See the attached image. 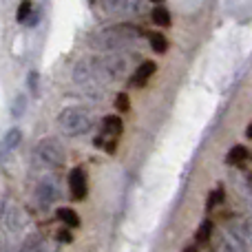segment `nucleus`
Segmentation results:
<instances>
[{"instance_id": "f257e3e1", "label": "nucleus", "mask_w": 252, "mask_h": 252, "mask_svg": "<svg viewBox=\"0 0 252 252\" xmlns=\"http://www.w3.org/2000/svg\"><path fill=\"white\" fill-rule=\"evenodd\" d=\"M126 71L124 58H104V60H84L75 66L73 80L84 89L106 87L111 80L120 78Z\"/></svg>"}, {"instance_id": "f03ea898", "label": "nucleus", "mask_w": 252, "mask_h": 252, "mask_svg": "<svg viewBox=\"0 0 252 252\" xmlns=\"http://www.w3.org/2000/svg\"><path fill=\"white\" fill-rule=\"evenodd\" d=\"M139 35H142V29L135 25H111L106 29H97L89 38V44L93 49H100V51H113V49L135 42Z\"/></svg>"}, {"instance_id": "7ed1b4c3", "label": "nucleus", "mask_w": 252, "mask_h": 252, "mask_svg": "<svg viewBox=\"0 0 252 252\" xmlns=\"http://www.w3.org/2000/svg\"><path fill=\"white\" fill-rule=\"evenodd\" d=\"M58 126L64 135L69 137H78L93 128V115L91 111L82 109V106H66L60 115H58Z\"/></svg>"}, {"instance_id": "20e7f679", "label": "nucleus", "mask_w": 252, "mask_h": 252, "mask_svg": "<svg viewBox=\"0 0 252 252\" xmlns=\"http://www.w3.org/2000/svg\"><path fill=\"white\" fill-rule=\"evenodd\" d=\"M66 157H64V148L58 139H42V142L35 144L33 148V164L38 168H44V170H60L64 166Z\"/></svg>"}, {"instance_id": "39448f33", "label": "nucleus", "mask_w": 252, "mask_h": 252, "mask_svg": "<svg viewBox=\"0 0 252 252\" xmlns=\"http://www.w3.org/2000/svg\"><path fill=\"white\" fill-rule=\"evenodd\" d=\"M213 241V252H246L244 241L237 237V232L232 228H226V230H219L215 235Z\"/></svg>"}, {"instance_id": "423d86ee", "label": "nucleus", "mask_w": 252, "mask_h": 252, "mask_svg": "<svg viewBox=\"0 0 252 252\" xmlns=\"http://www.w3.org/2000/svg\"><path fill=\"white\" fill-rule=\"evenodd\" d=\"M0 223L7 232H18L22 226V217H20V208L16 206V201L4 199L0 204Z\"/></svg>"}, {"instance_id": "0eeeda50", "label": "nucleus", "mask_w": 252, "mask_h": 252, "mask_svg": "<svg viewBox=\"0 0 252 252\" xmlns=\"http://www.w3.org/2000/svg\"><path fill=\"white\" fill-rule=\"evenodd\" d=\"M58 197H60V188H58V184L53 182V179H42L40 186H38V190H35V199H38L40 208H49Z\"/></svg>"}, {"instance_id": "6e6552de", "label": "nucleus", "mask_w": 252, "mask_h": 252, "mask_svg": "<svg viewBox=\"0 0 252 252\" xmlns=\"http://www.w3.org/2000/svg\"><path fill=\"white\" fill-rule=\"evenodd\" d=\"M69 190L73 199H84L89 192V179L82 168H73L69 173Z\"/></svg>"}, {"instance_id": "1a4fd4ad", "label": "nucleus", "mask_w": 252, "mask_h": 252, "mask_svg": "<svg viewBox=\"0 0 252 252\" xmlns=\"http://www.w3.org/2000/svg\"><path fill=\"white\" fill-rule=\"evenodd\" d=\"M155 71H157L155 62H142V64L135 69L133 78H130V87H144V84L155 75Z\"/></svg>"}, {"instance_id": "9d476101", "label": "nucleus", "mask_w": 252, "mask_h": 252, "mask_svg": "<svg viewBox=\"0 0 252 252\" xmlns=\"http://www.w3.org/2000/svg\"><path fill=\"white\" fill-rule=\"evenodd\" d=\"M142 0H106V7L115 13H137Z\"/></svg>"}, {"instance_id": "9b49d317", "label": "nucleus", "mask_w": 252, "mask_h": 252, "mask_svg": "<svg viewBox=\"0 0 252 252\" xmlns=\"http://www.w3.org/2000/svg\"><path fill=\"white\" fill-rule=\"evenodd\" d=\"M124 130V124L122 120L118 118V115H106L104 120H102V133L104 135H111V137H120Z\"/></svg>"}, {"instance_id": "f8f14e48", "label": "nucleus", "mask_w": 252, "mask_h": 252, "mask_svg": "<svg viewBox=\"0 0 252 252\" xmlns=\"http://www.w3.org/2000/svg\"><path fill=\"white\" fill-rule=\"evenodd\" d=\"M250 159V151L246 146H232L230 151H228V155H226V161L230 166H241V164H246V161Z\"/></svg>"}, {"instance_id": "ddd939ff", "label": "nucleus", "mask_w": 252, "mask_h": 252, "mask_svg": "<svg viewBox=\"0 0 252 252\" xmlns=\"http://www.w3.org/2000/svg\"><path fill=\"white\" fill-rule=\"evenodd\" d=\"M213 235H215V223L210 221V219H206V221L199 223V228H197V232H195V244H197V246L210 244Z\"/></svg>"}, {"instance_id": "4468645a", "label": "nucleus", "mask_w": 252, "mask_h": 252, "mask_svg": "<svg viewBox=\"0 0 252 252\" xmlns=\"http://www.w3.org/2000/svg\"><path fill=\"white\" fill-rule=\"evenodd\" d=\"M232 230H235L237 237L244 241V246H252V217L239 219V223H237Z\"/></svg>"}, {"instance_id": "2eb2a0df", "label": "nucleus", "mask_w": 252, "mask_h": 252, "mask_svg": "<svg viewBox=\"0 0 252 252\" xmlns=\"http://www.w3.org/2000/svg\"><path fill=\"white\" fill-rule=\"evenodd\" d=\"M56 215L66 228H71V230H73V228H80V215L75 213L73 208H58Z\"/></svg>"}, {"instance_id": "dca6fc26", "label": "nucleus", "mask_w": 252, "mask_h": 252, "mask_svg": "<svg viewBox=\"0 0 252 252\" xmlns=\"http://www.w3.org/2000/svg\"><path fill=\"white\" fill-rule=\"evenodd\" d=\"M93 144H95L97 148H102V151H106L109 155H113L115 148H118V137H111V135H104V133H102V135H97Z\"/></svg>"}, {"instance_id": "f3484780", "label": "nucleus", "mask_w": 252, "mask_h": 252, "mask_svg": "<svg viewBox=\"0 0 252 252\" xmlns=\"http://www.w3.org/2000/svg\"><path fill=\"white\" fill-rule=\"evenodd\" d=\"M223 201H226V192H223V188H215V190H210V195H208L206 210H217L219 206H223Z\"/></svg>"}, {"instance_id": "a211bd4d", "label": "nucleus", "mask_w": 252, "mask_h": 252, "mask_svg": "<svg viewBox=\"0 0 252 252\" xmlns=\"http://www.w3.org/2000/svg\"><path fill=\"white\" fill-rule=\"evenodd\" d=\"M153 18V25H159V27H170V13L166 7H155L151 13Z\"/></svg>"}, {"instance_id": "6ab92c4d", "label": "nucleus", "mask_w": 252, "mask_h": 252, "mask_svg": "<svg viewBox=\"0 0 252 252\" xmlns=\"http://www.w3.org/2000/svg\"><path fill=\"white\" fill-rule=\"evenodd\" d=\"M151 49L155 53H166V49H168V40H166V35L151 33Z\"/></svg>"}, {"instance_id": "aec40b11", "label": "nucleus", "mask_w": 252, "mask_h": 252, "mask_svg": "<svg viewBox=\"0 0 252 252\" xmlns=\"http://www.w3.org/2000/svg\"><path fill=\"white\" fill-rule=\"evenodd\" d=\"M20 139H22L20 128H11V130H7V135H4V148H7V151L16 148L18 144H20Z\"/></svg>"}, {"instance_id": "412c9836", "label": "nucleus", "mask_w": 252, "mask_h": 252, "mask_svg": "<svg viewBox=\"0 0 252 252\" xmlns=\"http://www.w3.org/2000/svg\"><path fill=\"white\" fill-rule=\"evenodd\" d=\"M20 252H42V241H40V237H31V239H27L25 246L20 248Z\"/></svg>"}, {"instance_id": "4be33fe9", "label": "nucleus", "mask_w": 252, "mask_h": 252, "mask_svg": "<svg viewBox=\"0 0 252 252\" xmlns=\"http://www.w3.org/2000/svg\"><path fill=\"white\" fill-rule=\"evenodd\" d=\"M115 109H118V113H126V111L130 109V100L126 93H118V97H115Z\"/></svg>"}, {"instance_id": "5701e85b", "label": "nucleus", "mask_w": 252, "mask_h": 252, "mask_svg": "<svg viewBox=\"0 0 252 252\" xmlns=\"http://www.w3.org/2000/svg\"><path fill=\"white\" fill-rule=\"evenodd\" d=\"M31 16V2L29 0H25V2H20V9H18V22H27Z\"/></svg>"}, {"instance_id": "b1692460", "label": "nucleus", "mask_w": 252, "mask_h": 252, "mask_svg": "<svg viewBox=\"0 0 252 252\" xmlns=\"http://www.w3.org/2000/svg\"><path fill=\"white\" fill-rule=\"evenodd\" d=\"M56 239H58V244H71V241H73L71 228H60V230L56 232Z\"/></svg>"}, {"instance_id": "393cba45", "label": "nucleus", "mask_w": 252, "mask_h": 252, "mask_svg": "<svg viewBox=\"0 0 252 252\" xmlns=\"http://www.w3.org/2000/svg\"><path fill=\"white\" fill-rule=\"evenodd\" d=\"M184 252H197V246H188V248L184 250Z\"/></svg>"}, {"instance_id": "a878e982", "label": "nucleus", "mask_w": 252, "mask_h": 252, "mask_svg": "<svg viewBox=\"0 0 252 252\" xmlns=\"http://www.w3.org/2000/svg\"><path fill=\"white\" fill-rule=\"evenodd\" d=\"M246 135H248V137H250V139H252V124H250V126H248V128H246Z\"/></svg>"}, {"instance_id": "bb28decb", "label": "nucleus", "mask_w": 252, "mask_h": 252, "mask_svg": "<svg viewBox=\"0 0 252 252\" xmlns=\"http://www.w3.org/2000/svg\"><path fill=\"white\" fill-rule=\"evenodd\" d=\"M155 2H159V0H155Z\"/></svg>"}]
</instances>
